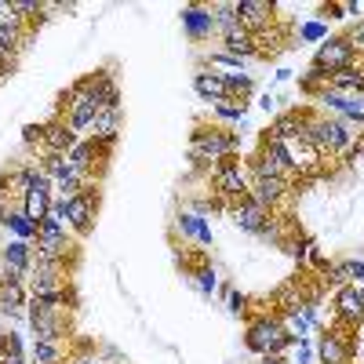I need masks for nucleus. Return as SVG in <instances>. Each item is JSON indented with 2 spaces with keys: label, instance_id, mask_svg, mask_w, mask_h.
Wrapping results in <instances>:
<instances>
[{
  "label": "nucleus",
  "instance_id": "obj_1",
  "mask_svg": "<svg viewBox=\"0 0 364 364\" xmlns=\"http://www.w3.org/2000/svg\"><path fill=\"white\" fill-rule=\"evenodd\" d=\"M237 132L223 128V124H208V120H197L190 132V161L211 175V168L223 164L226 157H237Z\"/></svg>",
  "mask_w": 364,
  "mask_h": 364
},
{
  "label": "nucleus",
  "instance_id": "obj_2",
  "mask_svg": "<svg viewBox=\"0 0 364 364\" xmlns=\"http://www.w3.org/2000/svg\"><path fill=\"white\" fill-rule=\"evenodd\" d=\"M245 346L255 353V357H284L291 346H295V339L284 331V321L273 314V310H266V314H255V317H248V328H245Z\"/></svg>",
  "mask_w": 364,
  "mask_h": 364
},
{
  "label": "nucleus",
  "instance_id": "obj_3",
  "mask_svg": "<svg viewBox=\"0 0 364 364\" xmlns=\"http://www.w3.org/2000/svg\"><path fill=\"white\" fill-rule=\"evenodd\" d=\"M208 182H211V193H215L219 208H233V204H240L248 197L252 171H248V164H240V157H226L223 164L211 168Z\"/></svg>",
  "mask_w": 364,
  "mask_h": 364
},
{
  "label": "nucleus",
  "instance_id": "obj_4",
  "mask_svg": "<svg viewBox=\"0 0 364 364\" xmlns=\"http://www.w3.org/2000/svg\"><path fill=\"white\" fill-rule=\"evenodd\" d=\"M70 314L73 310L58 306V302H41V299H29L26 306L33 339H70Z\"/></svg>",
  "mask_w": 364,
  "mask_h": 364
},
{
  "label": "nucleus",
  "instance_id": "obj_5",
  "mask_svg": "<svg viewBox=\"0 0 364 364\" xmlns=\"http://www.w3.org/2000/svg\"><path fill=\"white\" fill-rule=\"evenodd\" d=\"M353 353H357V339H353V328H346V324H331L317 339L321 364H353Z\"/></svg>",
  "mask_w": 364,
  "mask_h": 364
},
{
  "label": "nucleus",
  "instance_id": "obj_6",
  "mask_svg": "<svg viewBox=\"0 0 364 364\" xmlns=\"http://www.w3.org/2000/svg\"><path fill=\"white\" fill-rule=\"evenodd\" d=\"M310 66H317V70H324V73L331 77V73H339V70H346V66H357V48H353L350 37H328V41L317 48V55H314Z\"/></svg>",
  "mask_w": 364,
  "mask_h": 364
},
{
  "label": "nucleus",
  "instance_id": "obj_7",
  "mask_svg": "<svg viewBox=\"0 0 364 364\" xmlns=\"http://www.w3.org/2000/svg\"><path fill=\"white\" fill-rule=\"evenodd\" d=\"M29 273H33V245L29 240H8L0 248V277L26 284Z\"/></svg>",
  "mask_w": 364,
  "mask_h": 364
},
{
  "label": "nucleus",
  "instance_id": "obj_8",
  "mask_svg": "<svg viewBox=\"0 0 364 364\" xmlns=\"http://www.w3.org/2000/svg\"><path fill=\"white\" fill-rule=\"evenodd\" d=\"M95 215H99V186H87L84 193L66 200V226L73 233L87 237L91 230H95Z\"/></svg>",
  "mask_w": 364,
  "mask_h": 364
},
{
  "label": "nucleus",
  "instance_id": "obj_9",
  "mask_svg": "<svg viewBox=\"0 0 364 364\" xmlns=\"http://www.w3.org/2000/svg\"><path fill=\"white\" fill-rule=\"evenodd\" d=\"M41 178H44L41 164H33V161L15 164L11 171L0 175V200H4V197H15V200L22 204V197H26L29 190H37V186H41Z\"/></svg>",
  "mask_w": 364,
  "mask_h": 364
},
{
  "label": "nucleus",
  "instance_id": "obj_10",
  "mask_svg": "<svg viewBox=\"0 0 364 364\" xmlns=\"http://www.w3.org/2000/svg\"><path fill=\"white\" fill-rule=\"evenodd\" d=\"M77 84L99 102V109H120V87H117L109 66H102V70H95V73H87V77H80Z\"/></svg>",
  "mask_w": 364,
  "mask_h": 364
},
{
  "label": "nucleus",
  "instance_id": "obj_11",
  "mask_svg": "<svg viewBox=\"0 0 364 364\" xmlns=\"http://www.w3.org/2000/svg\"><path fill=\"white\" fill-rule=\"evenodd\" d=\"M306 117H310V109H284V113H277V117H273V124L266 128V139L284 142V146L302 142V139H306Z\"/></svg>",
  "mask_w": 364,
  "mask_h": 364
},
{
  "label": "nucleus",
  "instance_id": "obj_12",
  "mask_svg": "<svg viewBox=\"0 0 364 364\" xmlns=\"http://www.w3.org/2000/svg\"><path fill=\"white\" fill-rule=\"evenodd\" d=\"M291 193H295V182H288V178H252V190H248V197H252L259 208H266L269 215H273V211H277Z\"/></svg>",
  "mask_w": 364,
  "mask_h": 364
},
{
  "label": "nucleus",
  "instance_id": "obj_13",
  "mask_svg": "<svg viewBox=\"0 0 364 364\" xmlns=\"http://www.w3.org/2000/svg\"><path fill=\"white\" fill-rule=\"evenodd\" d=\"M178 15H182V29H186V37H190L193 44H204V41H211V37L219 33L208 4H186Z\"/></svg>",
  "mask_w": 364,
  "mask_h": 364
},
{
  "label": "nucleus",
  "instance_id": "obj_14",
  "mask_svg": "<svg viewBox=\"0 0 364 364\" xmlns=\"http://www.w3.org/2000/svg\"><path fill=\"white\" fill-rule=\"evenodd\" d=\"M80 142V135L66 124V117H51L44 120V142H41V157L48 154H70V149Z\"/></svg>",
  "mask_w": 364,
  "mask_h": 364
},
{
  "label": "nucleus",
  "instance_id": "obj_15",
  "mask_svg": "<svg viewBox=\"0 0 364 364\" xmlns=\"http://www.w3.org/2000/svg\"><path fill=\"white\" fill-rule=\"evenodd\" d=\"M240 26L248 29V33H262V29L273 26V15H277V4H266V0H237L233 4Z\"/></svg>",
  "mask_w": 364,
  "mask_h": 364
},
{
  "label": "nucleus",
  "instance_id": "obj_16",
  "mask_svg": "<svg viewBox=\"0 0 364 364\" xmlns=\"http://www.w3.org/2000/svg\"><path fill=\"white\" fill-rule=\"evenodd\" d=\"M336 324H346L353 331L364 324V299L357 284H346L336 291Z\"/></svg>",
  "mask_w": 364,
  "mask_h": 364
},
{
  "label": "nucleus",
  "instance_id": "obj_17",
  "mask_svg": "<svg viewBox=\"0 0 364 364\" xmlns=\"http://www.w3.org/2000/svg\"><path fill=\"white\" fill-rule=\"evenodd\" d=\"M219 44H223V55L240 58V63H248V58H259V41H255V33H248L245 26H237V29H230V33H223Z\"/></svg>",
  "mask_w": 364,
  "mask_h": 364
},
{
  "label": "nucleus",
  "instance_id": "obj_18",
  "mask_svg": "<svg viewBox=\"0 0 364 364\" xmlns=\"http://www.w3.org/2000/svg\"><path fill=\"white\" fill-rule=\"evenodd\" d=\"M87 139L99 142L102 149H109V154H113V146L120 139V109H99V117H95V124H91Z\"/></svg>",
  "mask_w": 364,
  "mask_h": 364
},
{
  "label": "nucleus",
  "instance_id": "obj_19",
  "mask_svg": "<svg viewBox=\"0 0 364 364\" xmlns=\"http://www.w3.org/2000/svg\"><path fill=\"white\" fill-rule=\"evenodd\" d=\"M230 219H233V226H237V230H245V233H259V230H262V223L269 219V211H266V208H259L252 197H245L240 204H233V208H230Z\"/></svg>",
  "mask_w": 364,
  "mask_h": 364
},
{
  "label": "nucleus",
  "instance_id": "obj_20",
  "mask_svg": "<svg viewBox=\"0 0 364 364\" xmlns=\"http://www.w3.org/2000/svg\"><path fill=\"white\" fill-rule=\"evenodd\" d=\"M29 306V288L22 281H4L0 277V314L4 317H22Z\"/></svg>",
  "mask_w": 364,
  "mask_h": 364
},
{
  "label": "nucleus",
  "instance_id": "obj_21",
  "mask_svg": "<svg viewBox=\"0 0 364 364\" xmlns=\"http://www.w3.org/2000/svg\"><path fill=\"white\" fill-rule=\"evenodd\" d=\"M70 357V339H33L29 364H63Z\"/></svg>",
  "mask_w": 364,
  "mask_h": 364
},
{
  "label": "nucleus",
  "instance_id": "obj_22",
  "mask_svg": "<svg viewBox=\"0 0 364 364\" xmlns=\"http://www.w3.org/2000/svg\"><path fill=\"white\" fill-rule=\"evenodd\" d=\"M193 87H197V95L204 99V102H223L226 99V80H223V73H215V70H197L193 73Z\"/></svg>",
  "mask_w": 364,
  "mask_h": 364
},
{
  "label": "nucleus",
  "instance_id": "obj_23",
  "mask_svg": "<svg viewBox=\"0 0 364 364\" xmlns=\"http://www.w3.org/2000/svg\"><path fill=\"white\" fill-rule=\"evenodd\" d=\"M29 41V26L18 22V18H0V51L8 55H18Z\"/></svg>",
  "mask_w": 364,
  "mask_h": 364
},
{
  "label": "nucleus",
  "instance_id": "obj_24",
  "mask_svg": "<svg viewBox=\"0 0 364 364\" xmlns=\"http://www.w3.org/2000/svg\"><path fill=\"white\" fill-rule=\"evenodd\" d=\"M360 87H364V70L360 66H346V70L328 77V91H339V95H357Z\"/></svg>",
  "mask_w": 364,
  "mask_h": 364
},
{
  "label": "nucleus",
  "instance_id": "obj_25",
  "mask_svg": "<svg viewBox=\"0 0 364 364\" xmlns=\"http://www.w3.org/2000/svg\"><path fill=\"white\" fill-rule=\"evenodd\" d=\"M175 226L182 230V237H193V240H200V245H211V226L197 215V211H182Z\"/></svg>",
  "mask_w": 364,
  "mask_h": 364
},
{
  "label": "nucleus",
  "instance_id": "obj_26",
  "mask_svg": "<svg viewBox=\"0 0 364 364\" xmlns=\"http://www.w3.org/2000/svg\"><path fill=\"white\" fill-rule=\"evenodd\" d=\"M223 80H226V99L233 102H248V95L255 91L252 73H223Z\"/></svg>",
  "mask_w": 364,
  "mask_h": 364
},
{
  "label": "nucleus",
  "instance_id": "obj_27",
  "mask_svg": "<svg viewBox=\"0 0 364 364\" xmlns=\"http://www.w3.org/2000/svg\"><path fill=\"white\" fill-rule=\"evenodd\" d=\"M245 109H248V102H233V99H223L211 106L215 124H245Z\"/></svg>",
  "mask_w": 364,
  "mask_h": 364
},
{
  "label": "nucleus",
  "instance_id": "obj_28",
  "mask_svg": "<svg viewBox=\"0 0 364 364\" xmlns=\"http://www.w3.org/2000/svg\"><path fill=\"white\" fill-rule=\"evenodd\" d=\"M0 364H29L26 350H22V339L15 336V331H8V336L0 339Z\"/></svg>",
  "mask_w": 364,
  "mask_h": 364
},
{
  "label": "nucleus",
  "instance_id": "obj_29",
  "mask_svg": "<svg viewBox=\"0 0 364 364\" xmlns=\"http://www.w3.org/2000/svg\"><path fill=\"white\" fill-rule=\"evenodd\" d=\"M281 248H284V252H288V255L299 262V269H302V266H306V255H310V248H314V240H310V237H291V233H288Z\"/></svg>",
  "mask_w": 364,
  "mask_h": 364
},
{
  "label": "nucleus",
  "instance_id": "obj_30",
  "mask_svg": "<svg viewBox=\"0 0 364 364\" xmlns=\"http://www.w3.org/2000/svg\"><path fill=\"white\" fill-rule=\"evenodd\" d=\"M302 91H306V95H321V91H328V73L324 70H317V66H310L306 73H302Z\"/></svg>",
  "mask_w": 364,
  "mask_h": 364
},
{
  "label": "nucleus",
  "instance_id": "obj_31",
  "mask_svg": "<svg viewBox=\"0 0 364 364\" xmlns=\"http://www.w3.org/2000/svg\"><path fill=\"white\" fill-rule=\"evenodd\" d=\"M193 277H197V288H200L204 295H211V291H215V288H219V277H215V269H211L208 262L193 269Z\"/></svg>",
  "mask_w": 364,
  "mask_h": 364
},
{
  "label": "nucleus",
  "instance_id": "obj_32",
  "mask_svg": "<svg viewBox=\"0 0 364 364\" xmlns=\"http://www.w3.org/2000/svg\"><path fill=\"white\" fill-rule=\"evenodd\" d=\"M299 37H302V41H321V44H324V41H328V26H324V22H306V26L299 29Z\"/></svg>",
  "mask_w": 364,
  "mask_h": 364
},
{
  "label": "nucleus",
  "instance_id": "obj_33",
  "mask_svg": "<svg viewBox=\"0 0 364 364\" xmlns=\"http://www.w3.org/2000/svg\"><path fill=\"white\" fill-rule=\"evenodd\" d=\"M226 302H230V314H233V317H240V314H248V295H245V291H237V288H230Z\"/></svg>",
  "mask_w": 364,
  "mask_h": 364
},
{
  "label": "nucleus",
  "instance_id": "obj_34",
  "mask_svg": "<svg viewBox=\"0 0 364 364\" xmlns=\"http://www.w3.org/2000/svg\"><path fill=\"white\" fill-rule=\"evenodd\" d=\"M22 142H26L29 149H33V146L41 149V142H44V124H26V128H22Z\"/></svg>",
  "mask_w": 364,
  "mask_h": 364
},
{
  "label": "nucleus",
  "instance_id": "obj_35",
  "mask_svg": "<svg viewBox=\"0 0 364 364\" xmlns=\"http://www.w3.org/2000/svg\"><path fill=\"white\" fill-rule=\"evenodd\" d=\"M15 66H18V55H8V51H0V84H4L11 73H15Z\"/></svg>",
  "mask_w": 364,
  "mask_h": 364
},
{
  "label": "nucleus",
  "instance_id": "obj_36",
  "mask_svg": "<svg viewBox=\"0 0 364 364\" xmlns=\"http://www.w3.org/2000/svg\"><path fill=\"white\" fill-rule=\"evenodd\" d=\"M346 273H350V284H364V262L346 259Z\"/></svg>",
  "mask_w": 364,
  "mask_h": 364
},
{
  "label": "nucleus",
  "instance_id": "obj_37",
  "mask_svg": "<svg viewBox=\"0 0 364 364\" xmlns=\"http://www.w3.org/2000/svg\"><path fill=\"white\" fill-rule=\"evenodd\" d=\"M321 15H324V18H346V4H324Z\"/></svg>",
  "mask_w": 364,
  "mask_h": 364
},
{
  "label": "nucleus",
  "instance_id": "obj_38",
  "mask_svg": "<svg viewBox=\"0 0 364 364\" xmlns=\"http://www.w3.org/2000/svg\"><path fill=\"white\" fill-rule=\"evenodd\" d=\"M350 41H353V48H364V18L353 26V33H350Z\"/></svg>",
  "mask_w": 364,
  "mask_h": 364
},
{
  "label": "nucleus",
  "instance_id": "obj_39",
  "mask_svg": "<svg viewBox=\"0 0 364 364\" xmlns=\"http://www.w3.org/2000/svg\"><path fill=\"white\" fill-rule=\"evenodd\" d=\"M306 360H310V343L302 339V343H299V364H306Z\"/></svg>",
  "mask_w": 364,
  "mask_h": 364
},
{
  "label": "nucleus",
  "instance_id": "obj_40",
  "mask_svg": "<svg viewBox=\"0 0 364 364\" xmlns=\"http://www.w3.org/2000/svg\"><path fill=\"white\" fill-rule=\"evenodd\" d=\"M259 106H262V109H266V113H269V109H273V106H277V99H273V95H262V99H259Z\"/></svg>",
  "mask_w": 364,
  "mask_h": 364
},
{
  "label": "nucleus",
  "instance_id": "obj_41",
  "mask_svg": "<svg viewBox=\"0 0 364 364\" xmlns=\"http://www.w3.org/2000/svg\"><path fill=\"white\" fill-rule=\"evenodd\" d=\"M70 364H95V357H73Z\"/></svg>",
  "mask_w": 364,
  "mask_h": 364
},
{
  "label": "nucleus",
  "instance_id": "obj_42",
  "mask_svg": "<svg viewBox=\"0 0 364 364\" xmlns=\"http://www.w3.org/2000/svg\"><path fill=\"white\" fill-rule=\"evenodd\" d=\"M357 288H360V299H364V284H357Z\"/></svg>",
  "mask_w": 364,
  "mask_h": 364
},
{
  "label": "nucleus",
  "instance_id": "obj_43",
  "mask_svg": "<svg viewBox=\"0 0 364 364\" xmlns=\"http://www.w3.org/2000/svg\"><path fill=\"white\" fill-rule=\"evenodd\" d=\"M95 364H99V360H95Z\"/></svg>",
  "mask_w": 364,
  "mask_h": 364
}]
</instances>
